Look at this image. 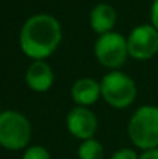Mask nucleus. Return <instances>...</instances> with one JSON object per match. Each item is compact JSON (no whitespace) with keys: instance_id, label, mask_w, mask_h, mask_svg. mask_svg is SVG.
<instances>
[{"instance_id":"1","label":"nucleus","mask_w":158,"mask_h":159,"mask_svg":"<svg viewBox=\"0 0 158 159\" xmlns=\"http://www.w3.org/2000/svg\"><path fill=\"white\" fill-rule=\"evenodd\" d=\"M62 42L60 22L51 14H34L22 26L19 43L25 56L33 60H45L54 54Z\"/></svg>"},{"instance_id":"2","label":"nucleus","mask_w":158,"mask_h":159,"mask_svg":"<svg viewBox=\"0 0 158 159\" xmlns=\"http://www.w3.org/2000/svg\"><path fill=\"white\" fill-rule=\"evenodd\" d=\"M130 142L140 150L158 147V107L143 105L135 110L127 124Z\"/></svg>"},{"instance_id":"3","label":"nucleus","mask_w":158,"mask_h":159,"mask_svg":"<svg viewBox=\"0 0 158 159\" xmlns=\"http://www.w3.org/2000/svg\"><path fill=\"white\" fill-rule=\"evenodd\" d=\"M99 84H101V98L112 108L116 110L129 108L136 99L138 88L135 80L121 70L108 71L103 76Z\"/></svg>"},{"instance_id":"4","label":"nucleus","mask_w":158,"mask_h":159,"mask_svg":"<svg viewBox=\"0 0 158 159\" xmlns=\"http://www.w3.org/2000/svg\"><path fill=\"white\" fill-rule=\"evenodd\" d=\"M31 122L25 114L16 110H6L0 114V145L6 150L26 148L31 141Z\"/></svg>"},{"instance_id":"5","label":"nucleus","mask_w":158,"mask_h":159,"mask_svg":"<svg viewBox=\"0 0 158 159\" xmlns=\"http://www.w3.org/2000/svg\"><path fill=\"white\" fill-rule=\"evenodd\" d=\"M93 54L96 60L108 71L119 70L130 57L127 48V37L116 31L98 36L93 45Z\"/></svg>"},{"instance_id":"6","label":"nucleus","mask_w":158,"mask_h":159,"mask_svg":"<svg viewBox=\"0 0 158 159\" xmlns=\"http://www.w3.org/2000/svg\"><path fill=\"white\" fill-rule=\"evenodd\" d=\"M129 56L135 60H149L158 54V31L151 23L135 26L127 36Z\"/></svg>"},{"instance_id":"7","label":"nucleus","mask_w":158,"mask_h":159,"mask_svg":"<svg viewBox=\"0 0 158 159\" xmlns=\"http://www.w3.org/2000/svg\"><path fill=\"white\" fill-rule=\"evenodd\" d=\"M65 125L73 138L79 141H87L95 138L98 131V117L89 107L76 105L67 113Z\"/></svg>"},{"instance_id":"8","label":"nucleus","mask_w":158,"mask_h":159,"mask_svg":"<svg viewBox=\"0 0 158 159\" xmlns=\"http://www.w3.org/2000/svg\"><path fill=\"white\" fill-rule=\"evenodd\" d=\"M25 82L36 93H47L54 84V71L45 60H33L26 68Z\"/></svg>"},{"instance_id":"9","label":"nucleus","mask_w":158,"mask_h":159,"mask_svg":"<svg viewBox=\"0 0 158 159\" xmlns=\"http://www.w3.org/2000/svg\"><path fill=\"white\" fill-rule=\"evenodd\" d=\"M70 94L78 107L90 108L101 98V84L93 77H81L71 85Z\"/></svg>"},{"instance_id":"10","label":"nucleus","mask_w":158,"mask_h":159,"mask_svg":"<svg viewBox=\"0 0 158 159\" xmlns=\"http://www.w3.org/2000/svg\"><path fill=\"white\" fill-rule=\"evenodd\" d=\"M89 22H90V28L93 30V33H96L98 36H103V34L113 31L118 22V12L112 5L103 2L92 8Z\"/></svg>"},{"instance_id":"11","label":"nucleus","mask_w":158,"mask_h":159,"mask_svg":"<svg viewBox=\"0 0 158 159\" xmlns=\"http://www.w3.org/2000/svg\"><path fill=\"white\" fill-rule=\"evenodd\" d=\"M78 158L79 159H104V147L95 138L87 139V141H81V144L78 147Z\"/></svg>"},{"instance_id":"12","label":"nucleus","mask_w":158,"mask_h":159,"mask_svg":"<svg viewBox=\"0 0 158 159\" xmlns=\"http://www.w3.org/2000/svg\"><path fill=\"white\" fill-rule=\"evenodd\" d=\"M22 159H51V155L42 145H31L25 148Z\"/></svg>"},{"instance_id":"13","label":"nucleus","mask_w":158,"mask_h":159,"mask_svg":"<svg viewBox=\"0 0 158 159\" xmlns=\"http://www.w3.org/2000/svg\"><path fill=\"white\" fill-rule=\"evenodd\" d=\"M110 159H140V155L133 150V148H129V147H124V148H119L116 150Z\"/></svg>"},{"instance_id":"14","label":"nucleus","mask_w":158,"mask_h":159,"mask_svg":"<svg viewBox=\"0 0 158 159\" xmlns=\"http://www.w3.org/2000/svg\"><path fill=\"white\" fill-rule=\"evenodd\" d=\"M151 25L158 31V0H154L151 6Z\"/></svg>"},{"instance_id":"15","label":"nucleus","mask_w":158,"mask_h":159,"mask_svg":"<svg viewBox=\"0 0 158 159\" xmlns=\"http://www.w3.org/2000/svg\"><path fill=\"white\" fill-rule=\"evenodd\" d=\"M140 159H158V147L151 148V150H144L140 155Z\"/></svg>"},{"instance_id":"16","label":"nucleus","mask_w":158,"mask_h":159,"mask_svg":"<svg viewBox=\"0 0 158 159\" xmlns=\"http://www.w3.org/2000/svg\"><path fill=\"white\" fill-rule=\"evenodd\" d=\"M0 114H2V110H0Z\"/></svg>"}]
</instances>
